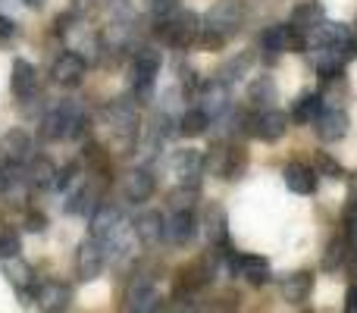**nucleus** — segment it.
I'll list each match as a JSON object with an SVG mask.
<instances>
[{
    "label": "nucleus",
    "instance_id": "1",
    "mask_svg": "<svg viewBox=\"0 0 357 313\" xmlns=\"http://www.w3.org/2000/svg\"><path fill=\"white\" fill-rule=\"evenodd\" d=\"M245 166H248V151L232 142H222V144H216V148H210V154H204V169H207L210 176L222 178V182L241 178Z\"/></svg>",
    "mask_w": 357,
    "mask_h": 313
},
{
    "label": "nucleus",
    "instance_id": "2",
    "mask_svg": "<svg viewBox=\"0 0 357 313\" xmlns=\"http://www.w3.org/2000/svg\"><path fill=\"white\" fill-rule=\"evenodd\" d=\"M201 29H204L201 19H197V13H191V10H176V13H169V16L160 19V38H167V44L176 50H188L191 44L197 41Z\"/></svg>",
    "mask_w": 357,
    "mask_h": 313
},
{
    "label": "nucleus",
    "instance_id": "3",
    "mask_svg": "<svg viewBox=\"0 0 357 313\" xmlns=\"http://www.w3.org/2000/svg\"><path fill=\"white\" fill-rule=\"evenodd\" d=\"M104 264H107V245H104V238L91 235V238L82 241L79 251H75V276H79L82 282H94V279L104 273Z\"/></svg>",
    "mask_w": 357,
    "mask_h": 313
},
{
    "label": "nucleus",
    "instance_id": "4",
    "mask_svg": "<svg viewBox=\"0 0 357 313\" xmlns=\"http://www.w3.org/2000/svg\"><path fill=\"white\" fill-rule=\"evenodd\" d=\"M207 25L229 41V38L238 35L241 25H245V3H241V0H216L207 10Z\"/></svg>",
    "mask_w": 357,
    "mask_h": 313
},
{
    "label": "nucleus",
    "instance_id": "5",
    "mask_svg": "<svg viewBox=\"0 0 357 313\" xmlns=\"http://www.w3.org/2000/svg\"><path fill=\"white\" fill-rule=\"evenodd\" d=\"M260 44H264V50H270V54H285V50H291V54H307V31H301L298 25H273V29L264 31V38H260Z\"/></svg>",
    "mask_w": 357,
    "mask_h": 313
},
{
    "label": "nucleus",
    "instance_id": "6",
    "mask_svg": "<svg viewBox=\"0 0 357 313\" xmlns=\"http://www.w3.org/2000/svg\"><path fill=\"white\" fill-rule=\"evenodd\" d=\"M163 66V54L157 47H138L135 56H132V75H135V88L138 98H148L151 88H154V75L160 72Z\"/></svg>",
    "mask_w": 357,
    "mask_h": 313
},
{
    "label": "nucleus",
    "instance_id": "7",
    "mask_svg": "<svg viewBox=\"0 0 357 313\" xmlns=\"http://www.w3.org/2000/svg\"><path fill=\"white\" fill-rule=\"evenodd\" d=\"M289 113H282V110H260V113H254L251 119H248V132H251L257 142H279V138L289 132Z\"/></svg>",
    "mask_w": 357,
    "mask_h": 313
},
{
    "label": "nucleus",
    "instance_id": "8",
    "mask_svg": "<svg viewBox=\"0 0 357 313\" xmlns=\"http://www.w3.org/2000/svg\"><path fill=\"white\" fill-rule=\"evenodd\" d=\"M197 226L201 222H197L195 210H173L169 220L163 222V241L173 247H188L197 235Z\"/></svg>",
    "mask_w": 357,
    "mask_h": 313
},
{
    "label": "nucleus",
    "instance_id": "9",
    "mask_svg": "<svg viewBox=\"0 0 357 313\" xmlns=\"http://www.w3.org/2000/svg\"><path fill=\"white\" fill-rule=\"evenodd\" d=\"M169 169H173L176 182L178 185H197L201 182V176L207 169H204V154L195 148H178L169 154Z\"/></svg>",
    "mask_w": 357,
    "mask_h": 313
},
{
    "label": "nucleus",
    "instance_id": "10",
    "mask_svg": "<svg viewBox=\"0 0 357 313\" xmlns=\"http://www.w3.org/2000/svg\"><path fill=\"white\" fill-rule=\"evenodd\" d=\"M50 75H54L56 85L63 88H75L82 85V79L88 75V60L82 54H75V50H66V54L56 56L54 69H50Z\"/></svg>",
    "mask_w": 357,
    "mask_h": 313
},
{
    "label": "nucleus",
    "instance_id": "11",
    "mask_svg": "<svg viewBox=\"0 0 357 313\" xmlns=\"http://www.w3.org/2000/svg\"><path fill=\"white\" fill-rule=\"evenodd\" d=\"M229 270L245 279L248 285H254V289L270 282V264H266V257H257V254H245V257H235L232 254L229 257Z\"/></svg>",
    "mask_w": 357,
    "mask_h": 313
},
{
    "label": "nucleus",
    "instance_id": "12",
    "mask_svg": "<svg viewBox=\"0 0 357 313\" xmlns=\"http://www.w3.org/2000/svg\"><path fill=\"white\" fill-rule=\"evenodd\" d=\"M204 238H207L210 247H226L229 245V220H226V210L220 204H207L204 207Z\"/></svg>",
    "mask_w": 357,
    "mask_h": 313
},
{
    "label": "nucleus",
    "instance_id": "13",
    "mask_svg": "<svg viewBox=\"0 0 357 313\" xmlns=\"http://www.w3.org/2000/svg\"><path fill=\"white\" fill-rule=\"evenodd\" d=\"M348 125H351L348 113L335 107V110H323L320 116H317L314 129H317V138H320V142L333 144V142H342V138L348 135Z\"/></svg>",
    "mask_w": 357,
    "mask_h": 313
},
{
    "label": "nucleus",
    "instance_id": "14",
    "mask_svg": "<svg viewBox=\"0 0 357 313\" xmlns=\"http://www.w3.org/2000/svg\"><path fill=\"white\" fill-rule=\"evenodd\" d=\"M160 301H163V295L157 291V285L148 276H138L129 285V291H126V307L129 310H157Z\"/></svg>",
    "mask_w": 357,
    "mask_h": 313
},
{
    "label": "nucleus",
    "instance_id": "15",
    "mask_svg": "<svg viewBox=\"0 0 357 313\" xmlns=\"http://www.w3.org/2000/svg\"><path fill=\"white\" fill-rule=\"evenodd\" d=\"M35 304L41 310H50V313L69 310V304H73V289H69L66 282H44V285H38Z\"/></svg>",
    "mask_w": 357,
    "mask_h": 313
},
{
    "label": "nucleus",
    "instance_id": "16",
    "mask_svg": "<svg viewBox=\"0 0 357 313\" xmlns=\"http://www.w3.org/2000/svg\"><path fill=\"white\" fill-rule=\"evenodd\" d=\"M3 276L10 279V282L16 285L19 291H22V298L35 301V295H38V279H35V270H31V266L25 264V260H19V254H16V257L6 260Z\"/></svg>",
    "mask_w": 357,
    "mask_h": 313
},
{
    "label": "nucleus",
    "instance_id": "17",
    "mask_svg": "<svg viewBox=\"0 0 357 313\" xmlns=\"http://www.w3.org/2000/svg\"><path fill=\"white\" fill-rule=\"evenodd\" d=\"M154 188H157V182H154V176H151V169H129L123 176V194H126V201H132V204L148 201V197L154 194Z\"/></svg>",
    "mask_w": 357,
    "mask_h": 313
},
{
    "label": "nucleus",
    "instance_id": "18",
    "mask_svg": "<svg viewBox=\"0 0 357 313\" xmlns=\"http://www.w3.org/2000/svg\"><path fill=\"white\" fill-rule=\"evenodd\" d=\"M345 60L348 56L342 47H310V63H314V69L323 79H335L342 72V66H345Z\"/></svg>",
    "mask_w": 357,
    "mask_h": 313
},
{
    "label": "nucleus",
    "instance_id": "19",
    "mask_svg": "<svg viewBox=\"0 0 357 313\" xmlns=\"http://www.w3.org/2000/svg\"><path fill=\"white\" fill-rule=\"evenodd\" d=\"M123 226V210L116 204H98L91 213V235L98 238H110L116 229Z\"/></svg>",
    "mask_w": 357,
    "mask_h": 313
},
{
    "label": "nucleus",
    "instance_id": "20",
    "mask_svg": "<svg viewBox=\"0 0 357 313\" xmlns=\"http://www.w3.org/2000/svg\"><path fill=\"white\" fill-rule=\"evenodd\" d=\"M10 85H13V94H16L19 100L35 98V91H38V72H35V66H31L29 60H16V63H13Z\"/></svg>",
    "mask_w": 357,
    "mask_h": 313
},
{
    "label": "nucleus",
    "instance_id": "21",
    "mask_svg": "<svg viewBox=\"0 0 357 313\" xmlns=\"http://www.w3.org/2000/svg\"><path fill=\"white\" fill-rule=\"evenodd\" d=\"M29 151H31L29 132H22V129L3 132V138H0V154H3L6 163H25V160H29Z\"/></svg>",
    "mask_w": 357,
    "mask_h": 313
},
{
    "label": "nucleus",
    "instance_id": "22",
    "mask_svg": "<svg viewBox=\"0 0 357 313\" xmlns=\"http://www.w3.org/2000/svg\"><path fill=\"white\" fill-rule=\"evenodd\" d=\"M201 107L210 113V119L213 116H222V113L229 110V85L220 79L207 82V85H201Z\"/></svg>",
    "mask_w": 357,
    "mask_h": 313
},
{
    "label": "nucleus",
    "instance_id": "23",
    "mask_svg": "<svg viewBox=\"0 0 357 313\" xmlns=\"http://www.w3.org/2000/svg\"><path fill=\"white\" fill-rule=\"evenodd\" d=\"M279 291H282V301L304 304L310 298V291H314V276H310V273H291V276L282 279Z\"/></svg>",
    "mask_w": 357,
    "mask_h": 313
},
{
    "label": "nucleus",
    "instance_id": "24",
    "mask_svg": "<svg viewBox=\"0 0 357 313\" xmlns=\"http://www.w3.org/2000/svg\"><path fill=\"white\" fill-rule=\"evenodd\" d=\"M282 176H285V185H289L295 194H314L317 169H310V166H304V163H289L282 169Z\"/></svg>",
    "mask_w": 357,
    "mask_h": 313
},
{
    "label": "nucleus",
    "instance_id": "25",
    "mask_svg": "<svg viewBox=\"0 0 357 313\" xmlns=\"http://www.w3.org/2000/svg\"><path fill=\"white\" fill-rule=\"evenodd\" d=\"M60 110V119H63V138H82L88 129V116L82 110V104L75 100H66V104L56 107Z\"/></svg>",
    "mask_w": 357,
    "mask_h": 313
},
{
    "label": "nucleus",
    "instance_id": "26",
    "mask_svg": "<svg viewBox=\"0 0 357 313\" xmlns=\"http://www.w3.org/2000/svg\"><path fill=\"white\" fill-rule=\"evenodd\" d=\"M323 19H326V6H323L320 0H301V3L291 10V25H298L301 31H314Z\"/></svg>",
    "mask_w": 357,
    "mask_h": 313
},
{
    "label": "nucleus",
    "instance_id": "27",
    "mask_svg": "<svg viewBox=\"0 0 357 313\" xmlns=\"http://www.w3.org/2000/svg\"><path fill=\"white\" fill-rule=\"evenodd\" d=\"M135 238L142 245H160L163 241V216L157 210H144L135 220Z\"/></svg>",
    "mask_w": 357,
    "mask_h": 313
},
{
    "label": "nucleus",
    "instance_id": "28",
    "mask_svg": "<svg viewBox=\"0 0 357 313\" xmlns=\"http://www.w3.org/2000/svg\"><path fill=\"white\" fill-rule=\"evenodd\" d=\"M320 113H323V98L320 94H301V98L295 100V107H291V123L310 125V123H317Z\"/></svg>",
    "mask_w": 357,
    "mask_h": 313
},
{
    "label": "nucleus",
    "instance_id": "29",
    "mask_svg": "<svg viewBox=\"0 0 357 313\" xmlns=\"http://www.w3.org/2000/svg\"><path fill=\"white\" fill-rule=\"evenodd\" d=\"M25 176H29V185L31 188H54L56 182V166L50 163L47 157H35L29 163V169H25Z\"/></svg>",
    "mask_w": 357,
    "mask_h": 313
},
{
    "label": "nucleus",
    "instance_id": "30",
    "mask_svg": "<svg viewBox=\"0 0 357 313\" xmlns=\"http://www.w3.org/2000/svg\"><path fill=\"white\" fill-rule=\"evenodd\" d=\"M207 129H210V113L204 107H195V110H188L178 119V135H185V138H197Z\"/></svg>",
    "mask_w": 357,
    "mask_h": 313
},
{
    "label": "nucleus",
    "instance_id": "31",
    "mask_svg": "<svg viewBox=\"0 0 357 313\" xmlns=\"http://www.w3.org/2000/svg\"><path fill=\"white\" fill-rule=\"evenodd\" d=\"M251 63H254V54L251 50H241L238 56H232L229 63H222L220 66V72H216V79L220 82H226V85H232V82H238L241 75H248V69H251Z\"/></svg>",
    "mask_w": 357,
    "mask_h": 313
},
{
    "label": "nucleus",
    "instance_id": "32",
    "mask_svg": "<svg viewBox=\"0 0 357 313\" xmlns=\"http://www.w3.org/2000/svg\"><path fill=\"white\" fill-rule=\"evenodd\" d=\"M248 100H251L254 107H270L273 100H276V82H273V75L254 79L251 88H248Z\"/></svg>",
    "mask_w": 357,
    "mask_h": 313
},
{
    "label": "nucleus",
    "instance_id": "33",
    "mask_svg": "<svg viewBox=\"0 0 357 313\" xmlns=\"http://www.w3.org/2000/svg\"><path fill=\"white\" fill-rule=\"evenodd\" d=\"M348 247H351V245H348L345 235H342V238H333V241H329L326 257H323V270H339V264L348 257V254H351Z\"/></svg>",
    "mask_w": 357,
    "mask_h": 313
},
{
    "label": "nucleus",
    "instance_id": "34",
    "mask_svg": "<svg viewBox=\"0 0 357 313\" xmlns=\"http://www.w3.org/2000/svg\"><path fill=\"white\" fill-rule=\"evenodd\" d=\"M85 160H88V166H91V176H107L110 154H107L100 144H85Z\"/></svg>",
    "mask_w": 357,
    "mask_h": 313
},
{
    "label": "nucleus",
    "instance_id": "35",
    "mask_svg": "<svg viewBox=\"0 0 357 313\" xmlns=\"http://www.w3.org/2000/svg\"><path fill=\"white\" fill-rule=\"evenodd\" d=\"M195 201H197V185H178L169 194V207L173 210H195Z\"/></svg>",
    "mask_w": 357,
    "mask_h": 313
},
{
    "label": "nucleus",
    "instance_id": "36",
    "mask_svg": "<svg viewBox=\"0 0 357 313\" xmlns=\"http://www.w3.org/2000/svg\"><path fill=\"white\" fill-rule=\"evenodd\" d=\"M19 254V232L13 226H0V260H10Z\"/></svg>",
    "mask_w": 357,
    "mask_h": 313
},
{
    "label": "nucleus",
    "instance_id": "37",
    "mask_svg": "<svg viewBox=\"0 0 357 313\" xmlns=\"http://www.w3.org/2000/svg\"><path fill=\"white\" fill-rule=\"evenodd\" d=\"M41 138H44V142H56V138H63V119H60V110H50L47 116L41 119Z\"/></svg>",
    "mask_w": 357,
    "mask_h": 313
},
{
    "label": "nucleus",
    "instance_id": "38",
    "mask_svg": "<svg viewBox=\"0 0 357 313\" xmlns=\"http://www.w3.org/2000/svg\"><path fill=\"white\" fill-rule=\"evenodd\" d=\"M314 163H317V176H326V178H342V176H345V172H342V166L335 163L326 151H317Z\"/></svg>",
    "mask_w": 357,
    "mask_h": 313
},
{
    "label": "nucleus",
    "instance_id": "39",
    "mask_svg": "<svg viewBox=\"0 0 357 313\" xmlns=\"http://www.w3.org/2000/svg\"><path fill=\"white\" fill-rule=\"evenodd\" d=\"M75 176H79V163H66L63 169H56V182H54V188H56V191L73 188Z\"/></svg>",
    "mask_w": 357,
    "mask_h": 313
},
{
    "label": "nucleus",
    "instance_id": "40",
    "mask_svg": "<svg viewBox=\"0 0 357 313\" xmlns=\"http://www.w3.org/2000/svg\"><path fill=\"white\" fill-rule=\"evenodd\" d=\"M197 44H201L204 50H220L222 44H226V38L220 35V31H213L210 25H204L201 29V35H197Z\"/></svg>",
    "mask_w": 357,
    "mask_h": 313
},
{
    "label": "nucleus",
    "instance_id": "41",
    "mask_svg": "<svg viewBox=\"0 0 357 313\" xmlns=\"http://www.w3.org/2000/svg\"><path fill=\"white\" fill-rule=\"evenodd\" d=\"M345 238H348V245H357V197H354V204L348 207V213H345Z\"/></svg>",
    "mask_w": 357,
    "mask_h": 313
},
{
    "label": "nucleus",
    "instance_id": "42",
    "mask_svg": "<svg viewBox=\"0 0 357 313\" xmlns=\"http://www.w3.org/2000/svg\"><path fill=\"white\" fill-rule=\"evenodd\" d=\"M25 229H29V232H44V229H47V216L38 213V210L25 213Z\"/></svg>",
    "mask_w": 357,
    "mask_h": 313
},
{
    "label": "nucleus",
    "instance_id": "43",
    "mask_svg": "<svg viewBox=\"0 0 357 313\" xmlns=\"http://www.w3.org/2000/svg\"><path fill=\"white\" fill-rule=\"evenodd\" d=\"M176 6H178V0H151V10H154L157 19H163V16H169V13H176Z\"/></svg>",
    "mask_w": 357,
    "mask_h": 313
},
{
    "label": "nucleus",
    "instance_id": "44",
    "mask_svg": "<svg viewBox=\"0 0 357 313\" xmlns=\"http://www.w3.org/2000/svg\"><path fill=\"white\" fill-rule=\"evenodd\" d=\"M345 310H348V313H357V285H351V289H348V295H345Z\"/></svg>",
    "mask_w": 357,
    "mask_h": 313
},
{
    "label": "nucleus",
    "instance_id": "45",
    "mask_svg": "<svg viewBox=\"0 0 357 313\" xmlns=\"http://www.w3.org/2000/svg\"><path fill=\"white\" fill-rule=\"evenodd\" d=\"M13 31H16V25H13L6 16H0V41H3V38H10Z\"/></svg>",
    "mask_w": 357,
    "mask_h": 313
},
{
    "label": "nucleus",
    "instance_id": "46",
    "mask_svg": "<svg viewBox=\"0 0 357 313\" xmlns=\"http://www.w3.org/2000/svg\"><path fill=\"white\" fill-rule=\"evenodd\" d=\"M348 270H351V276L357 279V245L351 247V260H348Z\"/></svg>",
    "mask_w": 357,
    "mask_h": 313
},
{
    "label": "nucleus",
    "instance_id": "47",
    "mask_svg": "<svg viewBox=\"0 0 357 313\" xmlns=\"http://www.w3.org/2000/svg\"><path fill=\"white\" fill-rule=\"evenodd\" d=\"M22 3H25V6H31V10H41V6L47 3V0H22Z\"/></svg>",
    "mask_w": 357,
    "mask_h": 313
},
{
    "label": "nucleus",
    "instance_id": "48",
    "mask_svg": "<svg viewBox=\"0 0 357 313\" xmlns=\"http://www.w3.org/2000/svg\"><path fill=\"white\" fill-rule=\"evenodd\" d=\"M351 197H357V172L351 176Z\"/></svg>",
    "mask_w": 357,
    "mask_h": 313
}]
</instances>
